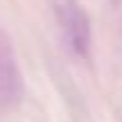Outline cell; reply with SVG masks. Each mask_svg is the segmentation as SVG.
<instances>
[{
    "mask_svg": "<svg viewBox=\"0 0 122 122\" xmlns=\"http://www.w3.org/2000/svg\"><path fill=\"white\" fill-rule=\"evenodd\" d=\"M57 16L68 48L77 57L88 59L91 45H93V30H91V18H88L86 9L77 0H61V5L57 7Z\"/></svg>",
    "mask_w": 122,
    "mask_h": 122,
    "instance_id": "1",
    "label": "cell"
}]
</instances>
